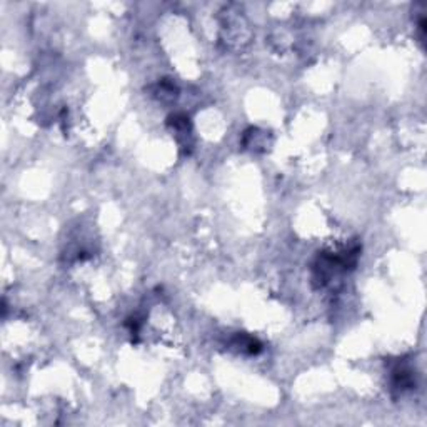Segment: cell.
Wrapping results in <instances>:
<instances>
[{
    "instance_id": "obj_1",
    "label": "cell",
    "mask_w": 427,
    "mask_h": 427,
    "mask_svg": "<svg viewBox=\"0 0 427 427\" xmlns=\"http://www.w3.org/2000/svg\"><path fill=\"white\" fill-rule=\"evenodd\" d=\"M175 92H177V89L174 84H171V82H160V84L157 85L156 94H158L157 97L160 100H165V99H174V97H175Z\"/></svg>"
}]
</instances>
